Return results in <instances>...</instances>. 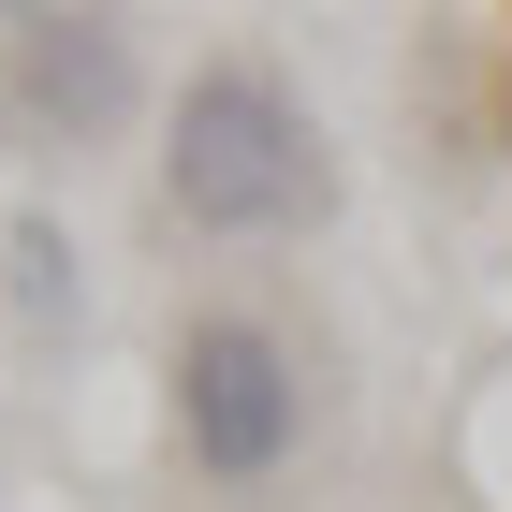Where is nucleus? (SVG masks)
Returning <instances> with one entry per match:
<instances>
[{"mask_svg":"<svg viewBox=\"0 0 512 512\" xmlns=\"http://www.w3.org/2000/svg\"><path fill=\"white\" fill-rule=\"evenodd\" d=\"M161 191H176V220H191V235H293V220L322 205L308 118H293L264 74H191L176 147H161Z\"/></svg>","mask_w":512,"mask_h":512,"instance_id":"nucleus-1","label":"nucleus"},{"mask_svg":"<svg viewBox=\"0 0 512 512\" xmlns=\"http://www.w3.org/2000/svg\"><path fill=\"white\" fill-rule=\"evenodd\" d=\"M293 425H308V395H293V352L264 322H191L176 337V439H191L205 483H278Z\"/></svg>","mask_w":512,"mask_h":512,"instance_id":"nucleus-2","label":"nucleus"},{"mask_svg":"<svg viewBox=\"0 0 512 512\" xmlns=\"http://www.w3.org/2000/svg\"><path fill=\"white\" fill-rule=\"evenodd\" d=\"M15 103H30L44 132H118L132 118L118 15H15Z\"/></svg>","mask_w":512,"mask_h":512,"instance_id":"nucleus-3","label":"nucleus"},{"mask_svg":"<svg viewBox=\"0 0 512 512\" xmlns=\"http://www.w3.org/2000/svg\"><path fill=\"white\" fill-rule=\"evenodd\" d=\"M0 249H15V308H30V322H59V308H74V249H59V220H15Z\"/></svg>","mask_w":512,"mask_h":512,"instance_id":"nucleus-4","label":"nucleus"}]
</instances>
